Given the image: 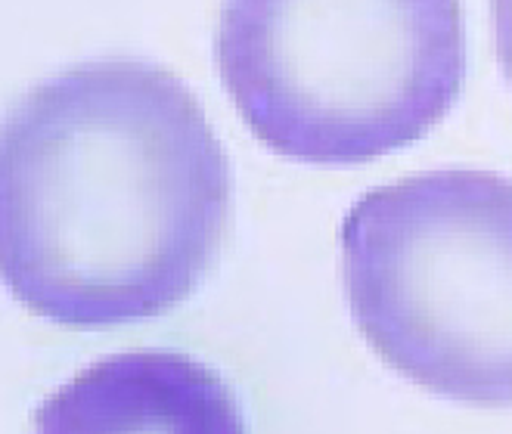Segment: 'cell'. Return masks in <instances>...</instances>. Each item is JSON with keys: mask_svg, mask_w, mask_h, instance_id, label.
<instances>
[{"mask_svg": "<svg viewBox=\"0 0 512 434\" xmlns=\"http://www.w3.org/2000/svg\"><path fill=\"white\" fill-rule=\"evenodd\" d=\"M218 72L252 134L305 165L423 140L466 81L460 0H224Z\"/></svg>", "mask_w": 512, "mask_h": 434, "instance_id": "2", "label": "cell"}, {"mask_svg": "<svg viewBox=\"0 0 512 434\" xmlns=\"http://www.w3.org/2000/svg\"><path fill=\"white\" fill-rule=\"evenodd\" d=\"M35 434H246V422L215 369L177 351H131L50 394Z\"/></svg>", "mask_w": 512, "mask_h": 434, "instance_id": "4", "label": "cell"}, {"mask_svg": "<svg viewBox=\"0 0 512 434\" xmlns=\"http://www.w3.org/2000/svg\"><path fill=\"white\" fill-rule=\"evenodd\" d=\"M351 317L382 363L466 407H512V180L426 171L342 224Z\"/></svg>", "mask_w": 512, "mask_h": 434, "instance_id": "3", "label": "cell"}, {"mask_svg": "<svg viewBox=\"0 0 512 434\" xmlns=\"http://www.w3.org/2000/svg\"><path fill=\"white\" fill-rule=\"evenodd\" d=\"M230 208L221 140L153 62H84L0 121V279L56 326L174 310L215 267Z\"/></svg>", "mask_w": 512, "mask_h": 434, "instance_id": "1", "label": "cell"}, {"mask_svg": "<svg viewBox=\"0 0 512 434\" xmlns=\"http://www.w3.org/2000/svg\"><path fill=\"white\" fill-rule=\"evenodd\" d=\"M494 41L500 69L512 87V0H494Z\"/></svg>", "mask_w": 512, "mask_h": 434, "instance_id": "5", "label": "cell"}]
</instances>
